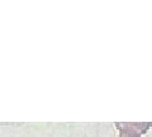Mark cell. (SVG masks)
Instances as JSON below:
<instances>
[{"instance_id":"obj_1","label":"cell","mask_w":152,"mask_h":137,"mask_svg":"<svg viewBox=\"0 0 152 137\" xmlns=\"http://www.w3.org/2000/svg\"><path fill=\"white\" fill-rule=\"evenodd\" d=\"M119 128V137H141L142 133L147 132L151 127V123H136V122H123L115 123Z\"/></svg>"}]
</instances>
